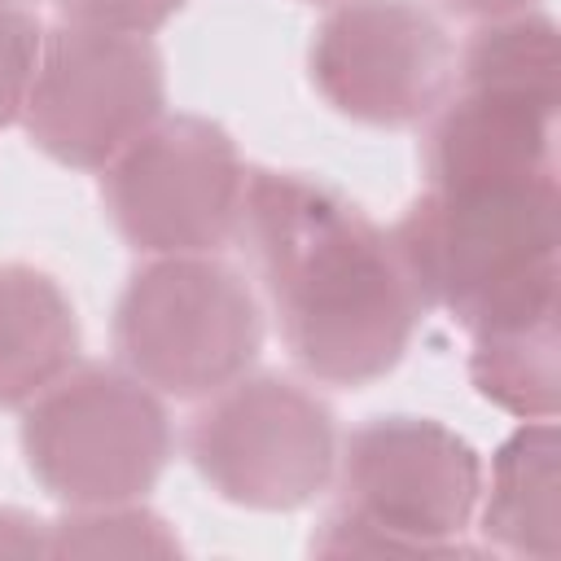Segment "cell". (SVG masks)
<instances>
[{
	"label": "cell",
	"instance_id": "ffe728a7",
	"mask_svg": "<svg viewBox=\"0 0 561 561\" xmlns=\"http://www.w3.org/2000/svg\"><path fill=\"white\" fill-rule=\"evenodd\" d=\"M18 4H26V0H18Z\"/></svg>",
	"mask_w": 561,
	"mask_h": 561
},
{
	"label": "cell",
	"instance_id": "9a60e30c",
	"mask_svg": "<svg viewBox=\"0 0 561 561\" xmlns=\"http://www.w3.org/2000/svg\"><path fill=\"white\" fill-rule=\"evenodd\" d=\"M53 557H175L180 539L149 508L123 504H79L48 526Z\"/></svg>",
	"mask_w": 561,
	"mask_h": 561
},
{
	"label": "cell",
	"instance_id": "d6986e66",
	"mask_svg": "<svg viewBox=\"0 0 561 561\" xmlns=\"http://www.w3.org/2000/svg\"><path fill=\"white\" fill-rule=\"evenodd\" d=\"M443 9L451 13H465V18H504V13H526L530 0H438Z\"/></svg>",
	"mask_w": 561,
	"mask_h": 561
},
{
	"label": "cell",
	"instance_id": "2e32d148",
	"mask_svg": "<svg viewBox=\"0 0 561 561\" xmlns=\"http://www.w3.org/2000/svg\"><path fill=\"white\" fill-rule=\"evenodd\" d=\"M39 44H44V31L31 18V9L18 0H0V127L22 118Z\"/></svg>",
	"mask_w": 561,
	"mask_h": 561
},
{
	"label": "cell",
	"instance_id": "4fadbf2b",
	"mask_svg": "<svg viewBox=\"0 0 561 561\" xmlns=\"http://www.w3.org/2000/svg\"><path fill=\"white\" fill-rule=\"evenodd\" d=\"M473 386L482 399L543 421L557 412V298L473 329Z\"/></svg>",
	"mask_w": 561,
	"mask_h": 561
},
{
	"label": "cell",
	"instance_id": "3957f363",
	"mask_svg": "<svg viewBox=\"0 0 561 561\" xmlns=\"http://www.w3.org/2000/svg\"><path fill=\"white\" fill-rule=\"evenodd\" d=\"M346 504L324 522L316 552L425 557L460 552L451 535L478 508L482 469L473 447L430 416H377L342 456Z\"/></svg>",
	"mask_w": 561,
	"mask_h": 561
},
{
	"label": "cell",
	"instance_id": "ba28073f",
	"mask_svg": "<svg viewBox=\"0 0 561 561\" xmlns=\"http://www.w3.org/2000/svg\"><path fill=\"white\" fill-rule=\"evenodd\" d=\"M101 175L114 228L145 254H215L237 237L245 167L206 118H158Z\"/></svg>",
	"mask_w": 561,
	"mask_h": 561
},
{
	"label": "cell",
	"instance_id": "7a4b0ae2",
	"mask_svg": "<svg viewBox=\"0 0 561 561\" xmlns=\"http://www.w3.org/2000/svg\"><path fill=\"white\" fill-rule=\"evenodd\" d=\"M557 180L517 188H430L390 232L421 298L469 329L557 298Z\"/></svg>",
	"mask_w": 561,
	"mask_h": 561
},
{
	"label": "cell",
	"instance_id": "8fae6325",
	"mask_svg": "<svg viewBox=\"0 0 561 561\" xmlns=\"http://www.w3.org/2000/svg\"><path fill=\"white\" fill-rule=\"evenodd\" d=\"M79 351V320L61 285L26 263H0V408H26Z\"/></svg>",
	"mask_w": 561,
	"mask_h": 561
},
{
	"label": "cell",
	"instance_id": "30bf717a",
	"mask_svg": "<svg viewBox=\"0 0 561 561\" xmlns=\"http://www.w3.org/2000/svg\"><path fill=\"white\" fill-rule=\"evenodd\" d=\"M552 123L526 101L460 88L425 136L434 188H517L552 180Z\"/></svg>",
	"mask_w": 561,
	"mask_h": 561
},
{
	"label": "cell",
	"instance_id": "8992f818",
	"mask_svg": "<svg viewBox=\"0 0 561 561\" xmlns=\"http://www.w3.org/2000/svg\"><path fill=\"white\" fill-rule=\"evenodd\" d=\"M162 101L167 75L149 35L61 22L44 31L22 123L53 162L105 171L162 118Z\"/></svg>",
	"mask_w": 561,
	"mask_h": 561
},
{
	"label": "cell",
	"instance_id": "ac0fdd59",
	"mask_svg": "<svg viewBox=\"0 0 561 561\" xmlns=\"http://www.w3.org/2000/svg\"><path fill=\"white\" fill-rule=\"evenodd\" d=\"M39 517H26L18 508H0V557H35L48 552V535L39 530Z\"/></svg>",
	"mask_w": 561,
	"mask_h": 561
},
{
	"label": "cell",
	"instance_id": "5bb4252c",
	"mask_svg": "<svg viewBox=\"0 0 561 561\" xmlns=\"http://www.w3.org/2000/svg\"><path fill=\"white\" fill-rule=\"evenodd\" d=\"M460 83L469 92H491L526 101L543 114H557L561 96V44L557 26L535 13L486 18L460 53Z\"/></svg>",
	"mask_w": 561,
	"mask_h": 561
},
{
	"label": "cell",
	"instance_id": "e0dca14e",
	"mask_svg": "<svg viewBox=\"0 0 561 561\" xmlns=\"http://www.w3.org/2000/svg\"><path fill=\"white\" fill-rule=\"evenodd\" d=\"M57 9L66 22H79V26L149 35L167 18H175L184 9V0H57Z\"/></svg>",
	"mask_w": 561,
	"mask_h": 561
},
{
	"label": "cell",
	"instance_id": "52a82bcc",
	"mask_svg": "<svg viewBox=\"0 0 561 561\" xmlns=\"http://www.w3.org/2000/svg\"><path fill=\"white\" fill-rule=\"evenodd\" d=\"M188 430V456L206 486L241 508H302L337 473L329 408L276 373L237 377L206 394Z\"/></svg>",
	"mask_w": 561,
	"mask_h": 561
},
{
	"label": "cell",
	"instance_id": "277c9868",
	"mask_svg": "<svg viewBox=\"0 0 561 561\" xmlns=\"http://www.w3.org/2000/svg\"><path fill=\"white\" fill-rule=\"evenodd\" d=\"M114 342L149 390L206 399L237 381L263 346V311L245 276L215 254H153L114 316Z\"/></svg>",
	"mask_w": 561,
	"mask_h": 561
},
{
	"label": "cell",
	"instance_id": "5b68a950",
	"mask_svg": "<svg viewBox=\"0 0 561 561\" xmlns=\"http://www.w3.org/2000/svg\"><path fill=\"white\" fill-rule=\"evenodd\" d=\"M22 451L35 482L79 504H123L145 495L171 451L158 394L123 368H66L26 403Z\"/></svg>",
	"mask_w": 561,
	"mask_h": 561
},
{
	"label": "cell",
	"instance_id": "6da1fadb",
	"mask_svg": "<svg viewBox=\"0 0 561 561\" xmlns=\"http://www.w3.org/2000/svg\"><path fill=\"white\" fill-rule=\"evenodd\" d=\"M237 237L280 316L294 359L329 386L390 373L421 316L390 237L342 193L294 171L245 175Z\"/></svg>",
	"mask_w": 561,
	"mask_h": 561
},
{
	"label": "cell",
	"instance_id": "7c38bea8",
	"mask_svg": "<svg viewBox=\"0 0 561 561\" xmlns=\"http://www.w3.org/2000/svg\"><path fill=\"white\" fill-rule=\"evenodd\" d=\"M557 425L552 416L526 421L491 465L482 530L508 552H561V495H557Z\"/></svg>",
	"mask_w": 561,
	"mask_h": 561
},
{
	"label": "cell",
	"instance_id": "9c48e42d",
	"mask_svg": "<svg viewBox=\"0 0 561 561\" xmlns=\"http://www.w3.org/2000/svg\"><path fill=\"white\" fill-rule=\"evenodd\" d=\"M451 79L456 48L412 0H337L311 39V83L359 123H416L443 105Z\"/></svg>",
	"mask_w": 561,
	"mask_h": 561
}]
</instances>
